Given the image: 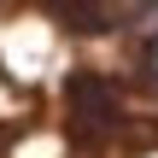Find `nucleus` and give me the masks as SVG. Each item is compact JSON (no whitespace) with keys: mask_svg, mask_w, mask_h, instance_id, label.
I'll return each instance as SVG.
<instances>
[{"mask_svg":"<svg viewBox=\"0 0 158 158\" xmlns=\"http://www.w3.org/2000/svg\"><path fill=\"white\" fill-rule=\"evenodd\" d=\"M64 100H70V117H76L88 135H100V129L117 123V88H111L106 76H94V70H76V76L64 82Z\"/></svg>","mask_w":158,"mask_h":158,"instance_id":"f257e3e1","label":"nucleus"}]
</instances>
